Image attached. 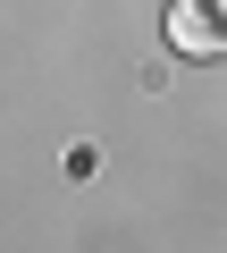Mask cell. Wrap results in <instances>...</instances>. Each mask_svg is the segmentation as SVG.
<instances>
[{
  "label": "cell",
  "mask_w": 227,
  "mask_h": 253,
  "mask_svg": "<svg viewBox=\"0 0 227 253\" xmlns=\"http://www.w3.org/2000/svg\"><path fill=\"white\" fill-rule=\"evenodd\" d=\"M168 42L185 59H219L227 51V9L219 0H168Z\"/></svg>",
  "instance_id": "6da1fadb"
},
{
  "label": "cell",
  "mask_w": 227,
  "mask_h": 253,
  "mask_svg": "<svg viewBox=\"0 0 227 253\" xmlns=\"http://www.w3.org/2000/svg\"><path fill=\"white\" fill-rule=\"evenodd\" d=\"M219 9H227V0H219Z\"/></svg>",
  "instance_id": "7a4b0ae2"
}]
</instances>
